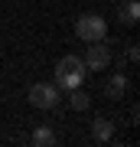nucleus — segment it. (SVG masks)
Here are the masks:
<instances>
[{"mask_svg":"<svg viewBox=\"0 0 140 147\" xmlns=\"http://www.w3.org/2000/svg\"><path fill=\"white\" fill-rule=\"evenodd\" d=\"M82 82H85V62L78 56H62L56 65V85L68 92V88H78Z\"/></svg>","mask_w":140,"mask_h":147,"instance_id":"obj_1","label":"nucleus"},{"mask_svg":"<svg viewBox=\"0 0 140 147\" xmlns=\"http://www.w3.org/2000/svg\"><path fill=\"white\" fill-rule=\"evenodd\" d=\"M75 36L78 39H85V42H98L108 36V20L98 13H85V16H78L75 20Z\"/></svg>","mask_w":140,"mask_h":147,"instance_id":"obj_2","label":"nucleus"},{"mask_svg":"<svg viewBox=\"0 0 140 147\" xmlns=\"http://www.w3.org/2000/svg\"><path fill=\"white\" fill-rule=\"evenodd\" d=\"M59 98H62V88H59L56 82H52V85L36 82V85L29 88V105H33V108H56Z\"/></svg>","mask_w":140,"mask_h":147,"instance_id":"obj_3","label":"nucleus"},{"mask_svg":"<svg viewBox=\"0 0 140 147\" xmlns=\"http://www.w3.org/2000/svg\"><path fill=\"white\" fill-rule=\"evenodd\" d=\"M82 62H85V69H94V72L108 69V62H111V53H108V46H104V39H98V42H88V56H85Z\"/></svg>","mask_w":140,"mask_h":147,"instance_id":"obj_4","label":"nucleus"},{"mask_svg":"<svg viewBox=\"0 0 140 147\" xmlns=\"http://www.w3.org/2000/svg\"><path fill=\"white\" fill-rule=\"evenodd\" d=\"M91 137L98 144H111V137H114V124H111L108 118H94V124H91Z\"/></svg>","mask_w":140,"mask_h":147,"instance_id":"obj_5","label":"nucleus"},{"mask_svg":"<svg viewBox=\"0 0 140 147\" xmlns=\"http://www.w3.org/2000/svg\"><path fill=\"white\" fill-rule=\"evenodd\" d=\"M117 16H121V23L134 26V23H137V16H140V7H137V0H127V3H121V7H117Z\"/></svg>","mask_w":140,"mask_h":147,"instance_id":"obj_6","label":"nucleus"},{"mask_svg":"<svg viewBox=\"0 0 140 147\" xmlns=\"http://www.w3.org/2000/svg\"><path fill=\"white\" fill-rule=\"evenodd\" d=\"M104 92H108V98H121V95H124L127 92V79H124V75H111V79L108 82H104Z\"/></svg>","mask_w":140,"mask_h":147,"instance_id":"obj_7","label":"nucleus"},{"mask_svg":"<svg viewBox=\"0 0 140 147\" xmlns=\"http://www.w3.org/2000/svg\"><path fill=\"white\" fill-rule=\"evenodd\" d=\"M68 101H72V108L75 111H85L91 105V95L88 92H82V88H68Z\"/></svg>","mask_w":140,"mask_h":147,"instance_id":"obj_8","label":"nucleus"},{"mask_svg":"<svg viewBox=\"0 0 140 147\" xmlns=\"http://www.w3.org/2000/svg\"><path fill=\"white\" fill-rule=\"evenodd\" d=\"M59 137L49 131V127H36V134H33V144H39V147H52Z\"/></svg>","mask_w":140,"mask_h":147,"instance_id":"obj_9","label":"nucleus"},{"mask_svg":"<svg viewBox=\"0 0 140 147\" xmlns=\"http://www.w3.org/2000/svg\"><path fill=\"white\" fill-rule=\"evenodd\" d=\"M127 59H130V62H137V59H140V49L130 46V49H127Z\"/></svg>","mask_w":140,"mask_h":147,"instance_id":"obj_10","label":"nucleus"}]
</instances>
